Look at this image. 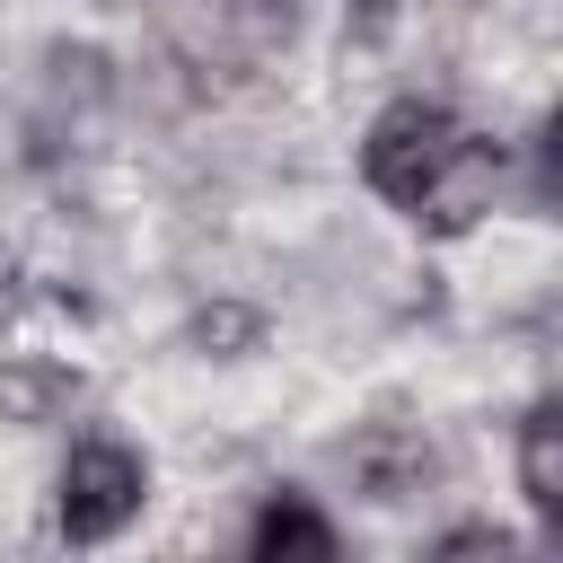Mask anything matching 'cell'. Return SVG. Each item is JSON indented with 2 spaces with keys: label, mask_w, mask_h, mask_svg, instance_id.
<instances>
[{
  "label": "cell",
  "mask_w": 563,
  "mask_h": 563,
  "mask_svg": "<svg viewBox=\"0 0 563 563\" xmlns=\"http://www.w3.org/2000/svg\"><path fill=\"white\" fill-rule=\"evenodd\" d=\"M361 167H369V185L387 202H405L431 229H466L484 211V194H493V150L449 106H422V97H405V106H387L369 123Z\"/></svg>",
  "instance_id": "obj_1"
},
{
  "label": "cell",
  "mask_w": 563,
  "mask_h": 563,
  "mask_svg": "<svg viewBox=\"0 0 563 563\" xmlns=\"http://www.w3.org/2000/svg\"><path fill=\"white\" fill-rule=\"evenodd\" d=\"M132 510H141V457H132L123 440H79L70 466H62V528H70L79 545H97V537H114Z\"/></svg>",
  "instance_id": "obj_2"
},
{
  "label": "cell",
  "mask_w": 563,
  "mask_h": 563,
  "mask_svg": "<svg viewBox=\"0 0 563 563\" xmlns=\"http://www.w3.org/2000/svg\"><path fill=\"white\" fill-rule=\"evenodd\" d=\"M255 554H334V528L317 519V510H299V501H273L264 519H255Z\"/></svg>",
  "instance_id": "obj_4"
},
{
  "label": "cell",
  "mask_w": 563,
  "mask_h": 563,
  "mask_svg": "<svg viewBox=\"0 0 563 563\" xmlns=\"http://www.w3.org/2000/svg\"><path fill=\"white\" fill-rule=\"evenodd\" d=\"M519 475H528V501L545 519H563V413L554 405H537V422L519 440Z\"/></svg>",
  "instance_id": "obj_3"
}]
</instances>
